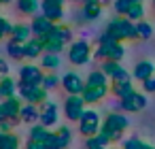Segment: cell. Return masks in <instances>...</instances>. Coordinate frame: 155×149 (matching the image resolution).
I'll return each instance as SVG.
<instances>
[{
	"mask_svg": "<svg viewBox=\"0 0 155 149\" xmlns=\"http://www.w3.org/2000/svg\"><path fill=\"white\" fill-rule=\"evenodd\" d=\"M106 34L113 39V41H132V39H138L136 36V24L130 22L127 17H115L113 22H108L106 26Z\"/></svg>",
	"mask_w": 155,
	"mask_h": 149,
	"instance_id": "cell-1",
	"label": "cell"
},
{
	"mask_svg": "<svg viewBox=\"0 0 155 149\" xmlns=\"http://www.w3.org/2000/svg\"><path fill=\"white\" fill-rule=\"evenodd\" d=\"M127 126H130V121H127V117H125L123 113H110V115H106V119L102 121L100 132L106 134L110 143H115V141H119V138L123 136V132L127 130Z\"/></svg>",
	"mask_w": 155,
	"mask_h": 149,
	"instance_id": "cell-2",
	"label": "cell"
},
{
	"mask_svg": "<svg viewBox=\"0 0 155 149\" xmlns=\"http://www.w3.org/2000/svg\"><path fill=\"white\" fill-rule=\"evenodd\" d=\"M125 56V49L119 41H113L106 32L100 36V45L96 49V58L98 60H113V62H121Z\"/></svg>",
	"mask_w": 155,
	"mask_h": 149,
	"instance_id": "cell-3",
	"label": "cell"
},
{
	"mask_svg": "<svg viewBox=\"0 0 155 149\" xmlns=\"http://www.w3.org/2000/svg\"><path fill=\"white\" fill-rule=\"evenodd\" d=\"M17 92L26 102H32V104H43L49 96V90H45L41 83H28V81H19Z\"/></svg>",
	"mask_w": 155,
	"mask_h": 149,
	"instance_id": "cell-4",
	"label": "cell"
},
{
	"mask_svg": "<svg viewBox=\"0 0 155 149\" xmlns=\"http://www.w3.org/2000/svg\"><path fill=\"white\" fill-rule=\"evenodd\" d=\"M100 115H98V111H94V109H85L83 111V115H81V119H79V130H81V134H85V136H94V134H98L100 132Z\"/></svg>",
	"mask_w": 155,
	"mask_h": 149,
	"instance_id": "cell-5",
	"label": "cell"
},
{
	"mask_svg": "<svg viewBox=\"0 0 155 149\" xmlns=\"http://www.w3.org/2000/svg\"><path fill=\"white\" fill-rule=\"evenodd\" d=\"M89 56H91V47H89V43H85V41H74V43H70L68 60H70L72 64L83 66V64L89 62Z\"/></svg>",
	"mask_w": 155,
	"mask_h": 149,
	"instance_id": "cell-6",
	"label": "cell"
},
{
	"mask_svg": "<svg viewBox=\"0 0 155 149\" xmlns=\"http://www.w3.org/2000/svg\"><path fill=\"white\" fill-rule=\"evenodd\" d=\"M70 141H72V132H70V128L62 126L60 130L49 132V136L45 138V147H47V149H66V147L70 145Z\"/></svg>",
	"mask_w": 155,
	"mask_h": 149,
	"instance_id": "cell-7",
	"label": "cell"
},
{
	"mask_svg": "<svg viewBox=\"0 0 155 149\" xmlns=\"http://www.w3.org/2000/svg\"><path fill=\"white\" fill-rule=\"evenodd\" d=\"M64 111H66V117L70 121H79L83 111H85V100L81 94H70L64 102Z\"/></svg>",
	"mask_w": 155,
	"mask_h": 149,
	"instance_id": "cell-8",
	"label": "cell"
},
{
	"mask_svg": "<svg viewBox=\"0 0 155 149\" xmlns=\"http://www.w3.org/2000/svg\"><path fill=\"white\" fill-rule=\"evenodd\" d=\"M121 109L123 111H127V113H136V111H142L144 107H147V96H142L140 92H130L125 98H121Z\"/></svg>",
	"mask_w": 155,
	"mask_h": 149,
	"instance_id": "cell-9",
	"label": "cell"
},
{
	"mask_svg": "<svg viewBox=\"0 0 155 149\" xmlns=\"http://www.w3.org/2000/svg\"><path fill=\"white\" fill-rule=\"evenodd\" d=\"M0 107H2V111H5V117L7 119H11V121H21L19 119V113H21V102H19V98L17 96H9V98H5L2 102H0Z\"/></svg>",
	"mask_w": 155,
	"mask_h": 149,
	"instance_id": "cell-10",
	"label": "cell"
},
{
	"mask_svg": "<svg viewBox=\"0 0 155 149\" xmlns=\"http://www.w3.org/2000/svg\"><path fill=\"white\" fill-rule=\"evenodd\" d=\"M60 83L64 85V90H66L68 94H81L83 87H85V81H83V77H81L79 73H66V75L60 79Z\"/></svg>",
	"mask_w": 155,
	"mask_h": 149,
	"instance_id": "cell-11",
	"label": "cell"
},
{
	"mask_svg": "<svg viewBox=\"0 0 155 149\" xmlns=\"http://www.w3.org/2000/svg\"><path fill=\"white\" fill-rule=\"evenodd\" d=\"M106 92H108V85H87L85 83L81 96H83L85 104H96V102H100L106 96Z\"/></svg>",
	"mask_w": 155,
	"mask_h": 149,
	"instance_id": "cell-12",
	"label": "cell"
},
{
	"mask_svg": "<svg viewBox=\"0 0 155 149\" xmlns=\"http://www.w3.org/2000/svg\"><path fill=\"white\" fill-rule=\"evenodd\" d=\"M41 41H43L45 51H49V53H60V51L64 49V45H66V41H64L55 30H51L47 36H41Z\"/></svg>",
	"mask_w": 155,
	"mask_h": 149,
	"instance_id": "cell-13",
	"label": "cell"
},
{
	"mask_svg": "<svg viewBox=\"0 0 155 149\" xmlns=\"http://www.w3.org/2000/svg\"><path fill=\"white\" fill-rule=\"evenodd\" d=\"M38 121L45 126V128H51L58 124V104L55 102H43V111H41V117Z\"/></svg>",
	"mask_w": 155,
	"mask_h": 149,
	"instance_id": "cell-14",
	"label": "cell"
},
{
	"mask_svg": "<svg viewBox=\"0 0 155 149\" xmlns=\"http://www.w3.org/2000/svg\"><path fill=\"white\" fill-rule=\"evenodd\" d=\"M41 11H43V15H45L47 19H51L53 24L60 22V19L64 17V9H62V5L53 2V0H43V2H41Z\"/></svg>",
	"mask_w": 155,
	"mask_h": 149,
	"instance_id": "cell-15",
	"label": "cell"
},
{
	"mask_svg": "<svg viewBox=\"0 0 155 149\" xmlns=\"http://www.w3.org/2000/svg\"><path fill=\"white\" fill-rule=\"evenodd\" d=\"M43 68L41 66H34V64H26L21 70H19V81H28V83H41L43 81Z\"/></svg>",
	"mask_w": 155,
	"mask_h": 149,
	"instance_id": "cell-16",
	"label": "cell"
},
{
	"mask_svg": "<svg viewBox=\"0 0 155 149\" xmlns=\"http://www.w3.org/2000/svg\"><path fill=\"white\" fill-rule=\"evenodd\" d=\"M53 26H55V24H53L51 19H47L45 15H36V17L32 19V26H30V28H32V32L41 39V36H47V34L53 30Z\"/></svg>",
	"mask_w": 155,
	"mask_h": 149,
	"instance_id": "cell-17",
	"label": "cell"
},
{
	"mask_svg": "<svg viewBox=\"0 0 155 149\" xmlns=\"http://www.w3.org/2000/svg\"><path fill=\"white\" fill-rule=\"evenodd\" d=\"M24 51H26V58H28V60L41 58V56H43V51H45V47H43V41H41L38 36H34V39H28V41L24 43Z\"/></svg>",
	"mask_w": 155,
	"mask_h": 149,
	"instance_id": "cell-18",
	"label": "cell"
},
{
	"mask_svg": "<svg viewBox=\"0 0 155 149\" xmlns=\"http://www.w3.org/2000/svg\"><path fill=\"white\" fill-rule=\"evenodd\" d=\"M153 75H155V64L151 60H142L134 66V79H138V81H144Z\"/></svg>",
	"mask_w": 155,
	"mask_h": 149,
	"instance_id": "cell-19",
	"label": "cell"
},
{
	"mask_svg": "<svg viewBox=\"0 0 155 149\" xmlns=\"http://www.w3.org/2000/svg\"><path fill=\"white\" fill-rule=\"evenodd\" d=\"M38 117H41V111H38L36 104H32V102L21 104V113H19V119H21V121L34 124V121H38Z\"/></svg>",
	"mask_w": 155,
	"mask_h": 149,
	"instance_id": "cell-20",
	"label": "cell"
},
{
	"mask_svg": "<svg viewBox=\"0 0 155 149\" xmlns=\"http://www.w3.org/2000/svg\"><path fill=\"white\" fill-rule=\"evenodd\" d=\"M108 145H110V141H108V136L102 134V132H98V134H94V136H87V141H85V147H87V149H106Z\"/></svg>",
	"mask_w": 155,
	"mask_h": 149,
	"instance_id": "cell-21",
	"label": "cell"
},
{
	"mask_svg": "<svg viewBox=\"0 0 155 149\" xmlns=\"http://www.w3.org/2000/svg\"><path fill=\"white\" fill-rule=\"evenodd\" d=\"M30 34H32V28H30V26L15 24V26L11 28V39L17 41V43H26V41L30 39Z\"/></svg>",
	"mask_w": 155,
	"mask_h": 149,
	"instance_id": "cell-22",
	"label": "cell"
},
{
	"mask_svg": "<svg viewBox=\"0 0 155 149\" xmlns=\"http://www.w3.org/2000/svg\"><path fill=\"white\" fill-rule=\"evenodd\" d=\"M15 90H17V83H15V79H11L9 75L0 79V98H9V96H15Z\"/></svg>",
	"mask_w": 155,
	"mask_h": 149,
	"instance_id": "cell-23",
	"label": "cell"
},
{
	"mask_svg": "<svg viewBox=\"0 0 155 149\" xmlns=\"http://www.w3.org/2000/svg\"><path fill=\"white\" fill-rule=\"evenodd\" d=\"M102 15V5L98 2V0H96V2H85L83 5V17L85 19H98Z\"/></svg>",
	"mask_w": 155,
	"mask_h": 149,
	"instance_id": "cell-24",
	"label": "cell"
},
{
	"mask_svg": "<svg viewBox=\"0 0 155 149\" xmlns=\"http://www.w3.org/2000/svg\"><path fill=\"white\" fill-rule=\"evenodd\" d=\"M60 64H62V62H60V53H49V51H45V53L41 56V68L55 70Z\"/></svg>",
	"mask_w": 155,
	"mask_h": 149,
	"instance_id": "cell-25",
	"label": "cell"
},
{
	"mask_svg": "<svg viewBox=\"0 0 155 149\" xmlns=\"http://www.w3.org/2000/svg\"><path fill=\"white\" fill-rule=\"evenodd\" d=\"M17 7L26 15H36L41 11V2H38V0H17Z\"/></svg>",
	"mask_w": 155,
	"mask_h": 149,
	"instance_id": "cell-26",
	"label": "cell"
},
{
	"mask_svg": "<svg viewBox=\"0 0 155 149\" xmlns=\"http://www.w3.org/2000/svg\"><path fill=\"white\" fill-rule=\"evenodd\" d=\"M130 92H134L132 81H113V94H115V96H119V100H121V98H125Z\"/></svg>",
	"mask_w": 155,
	"mask_h": 149,
	"instance_id": "cell-27",
	"label": "cell"
},
{
	"mask_svg": "<svg viewBox=\"0 0 155 149\" xmlns=\"http://www.w3.org/2000/svg\"><path fill=\"white\" fill-rule=\"evenodd\" d=\"M19 138L11 132H0V149H17Z\"/></svg>",
	"mask_w": 155,
	"mask_h": 149,
	"instance_id": "cell-28",
	"label": "cell"
},
{
	"mask_svg": "<svg viewBox=\"0 0 155 149\" xmlns=\"http://www.w3.org/2000/svg\"><path fill=\"white\" fill-rule=\"evenodd\" d=\"M125 17L130 19V22H140V19H144V5L142 2H134L130 9H127V13H125Z\"/></svg>",
	"mask_w": 155,
	"mask_h": 149,
	"instance_id": "cell-29",
	"label": "cell"
},
{
	"mask_svg": "<svg viewBox=\"0 0 155 149\" xmlns=\"http://www.w3.org/2000/svg\"><path fill=\"white\" fill-rule=\"evenodd\" d=\"M7 53L11 56V58H15V60H24L26 58V51H24V43H17V41H9L7 43Z\"/></svg>",
	"mask_w": 155,
	"mask_h": 149,
	"instance_id": "cell-30",
	"label": "cell"
},
{
	"mask_svg": "<svg viewBox=\"0 0 155 149\" xmlns=\"http://www.w3.org/2000/svg\"><path fill=\"white\" fill-rule=\"evenodd\" d=\"M136 36L142 39V41H149V39L153 36V26H151L149 22H144V19L136 22Z\"/></svg>",
	"mask_w": 155,
	"mask_h": 149,
	"instance_id": "cell-31",
	"label": "cell"
},
{
	"mask_svg": "<svg viewBox=\"0 0 155 149\" xmlns=\"http://www.w3.org/2000/svg\"><path fill=\"white\" fill-rule=\"evenodd\" d=\"M100 70H102V73H104L108 79H113V77H115V75L121 70V64H119V62H113V60H104Z\"/></svg>",
	"mask_w": 155,
	"mask_h": 149,
	"instance_id": "cell-32",
	"label": "cell"
},
{
	"mask_svg": "<svg viewBox=\"0 0 155 149\" xmlns=\"http://www.w3.org/2000/svg\"><path fill=\"white\" fill-rule=\"evenodd\" d=\"M85 83L87 85H108V77L102 70H94V73H89V77H87Z\"/></svg>",
	"mask_w": 155,
	"mask_h": 149,
	"instance_id": "cell-33",
	"label": "cell"
},
{
	"mask_svg": "<svg viewBox=\"0 0 155 149\" xmlns=\"http://www.w3.org/2000/svg\"><path fill=\"white\" fill-rule=\"evenodd\" d=\"M47 136H49V130H47L43 124L32 126V130H30V138H32V141H41V143H45Z\"/></svg>",
	"mask_w": 155,
	"mask_h": 149,
	"instance_id": "cell-34",
	"label": "cell"
},
{
	"mask_svg": "<svg viewBox=\"0 0 155 149\" xmlns=\"http://www.w3.org/2000/svg\"><path fill=\"white\" fill-rule=\"evenodd\" d=\"M58 83H60V77L53 75V73H47V75L43 77V81H41V85H43L45 90H53V87H58Z\"/></svg>",
	"mask_w": 155,
	"mask_h": 149,
	"instance_id": "cell-35",
	"label": "cell"
},
{
	"mask_svg": "<svg viewBox=\"0 0 155 149\" xmlns=\"http://www.w3.org/2000/svg\"><path fill=\"white\" fill-rule=\"evenodd\" d=\"M132 5H134L132 0H115V11H117V15H125Z\"/></svg>",
	"mask_w": 155,
	"mask_h": 149,
	"instance_id": "cell-36",
	"label": "cell"
},
{
	"mask_svg": "<svg viewBox=\"0 0 155 149\" xmlns=\"http://www.w3.org/2000/svg\"><path fill=\"white\" fill-rule=\"evenodd\" d=\"M53 30H55V32L66 41V43L72 39V32H70V28H68V26H60V24H55V26H53Z\"/></svg>",
	"mask_w": 155,
	"mask_h": 149,
	"instance_id": "cell-37",
	"label": "cell"
},
{
	"mask_svg": "<svg viewBox=\"0 0 155 149\" xmlns=\"http://www.w3.org/2000/svg\"><path fill=\"white\" fill-rule=\"evenodd\" d=\"M142 141L140 138H136V136H132V138H127L125 143H123V149H142Z\"/></svg>",
	"mask_w": 155,
	"mask_h": 149,
	"instance_id": "cell-38",
	"label": "cell"
},
{
	"mask_svg": "<svg viewBox=\"0 0 155 149\" xmlns=\"http://www.w3.org/2000/svg\"><path fill=\"white\" fill-rule=\"evenodd\" d=\"M11 28H13V24H9L5 17H0V39H5L7 34H11Z\"/></svg>",
	"mask_w": 155,
	"mask_h": 149,
	"instance_id": "cell-39",
	"label": "cell"
},
{
	"mask_svg": "<svg viewBox=\"0 0 155 149\" xmlns=\"http://www.w3.org/2000/svg\"><path fill=\"white\" fill-rule=\"evenodd\" d=\"M142 90H144V92H149V94H151V92H155V75L142 81Z\"/></svg>",
	"mask_w": 155,
	"mask_h": 149,
	"instance_id": "cell-40",
	"label": "cell"
},
{
	"mask_svg": "<svg viewBox=\"0 0 155 149\" xmlns=\"http://www.w3.org/2000/svg\"><path fill=\"white\" fill-rule=\"evenodd\" d=\"M113 81H132V77H130V73H127V70L121 66V70H119V73L113 77Z\"/></svg>",
	"mask_w": 155,
	"mask_h": 149,
	"instance_id": "cell-41",
	"label": "cell"
},
{
	"mask_svg": "<svg viewBox=\"0 0 155 149\" xmlns=\"http://www.w3.org/2000/svg\"><path fill=\"white\" fill-rule=\"evenodd\" d=\"M26 149H47V147H45V143H41V141H32V138H28Z\"/></svg>",
	"mask_w": 155,
	"mask_h": 149,
	"instance_id": "cell-42",
	"label": "cell"
},
{
	"mask_svg": "<svg viewBox=\"0 0 155 149\" xmlns=\"http://www.w3.org/2000/svg\"><path fill=\"white\" fill-rule=\"evenodd\" d=\"M13 124H15V121H11V119L0 121V132H9V130H13Z\"/></svg>",
	"mask_w": 155,
	"mask_h": 149,
	"instance_id": "cell-43",
	"label": "cell"
},
{
	"mask_svg": "<svg viewBox=\"0 0 155 149\" xmlns=\"http://www.w3.org/2000/svg\"><path fill=\"white\" fill-rule=\"evenodd\" d=\"M7 75H9V64H7L5 60H0V79L7 77Z\"/></svg>",
	"mask_w": 155,
	"mask_h": 149,
	"instance_id": "cell-44",
	"label": "cell"
},
{
	"mask_svg": "<svg viewBox=\"0 0 155 149\" xmlns=\"http://www.w3.org/2000/svg\"><path fill=\"white\" fill-rule=\"evenodd\" d=\"M7 117H5V111H2V107H0V121H5Z\"/></svg>",
	"mask_w": 155,
	"mask_h": 149,
	"instance_id": "cell-45",
	"label": "cell"
},
{
	"mask_svg": "<svg viewBox=\"0 0 155 149\" xmlns=\"http://www.w3.org/2000/svg\"><path fill=\"white\" fill-rule=\"evenodd\" d=\"M98 2H100V5L104 7V5H108V2H113V0H98Z\"/></svg>",
	"mask_w": 155,
	"mask_h": 149,
	"instance_id": "cell-46",
	"label": "cell"
},
{
	"mask_svg": "<svg viewBox=\"0 0 155 149\" xmlns=\"http://www.w3.org/2000/svg\"><path fill=\"white\" fill-rule=\"evenodd\" d=\"M142 149H155V147H153V145H149V143H144V145H142Z\"/></svg>",
	"mask_w": 155,
	"mask_h": 149,
	"instance_id": "cell-47",
	"label": "cell"
},
{
	"mask_svg": "<svg viewBox=\"0 0 155 149\" xmlns=\"http://www.w3.org/2000/svg\"><path fill=\"white\" fill-rule=\"evenodd\" d=\"M11 2V0H0V5H9Z\"/></svg>",
	"mask_w": 155,
	"mask_h": 149,
	"instance_id": "cell-48",
	"label": "cell"
},
{
	"mask_svg": "<svg viewBox=\"0 0 155 149\" xmlns=\"http://www.w3.org/2000/svg\"><path fill=\"white\" fill-rule=\"evenodd\" d=\"M53 2H58V5H64V2H66V0H53Z\"/></svg>",
	"mask_w": 155,
	"mask_h": 149,
	"instance_id": "cell-49",
	"label": "cell"
},
{
	"mask_svg": "<svg viewBox=\"0 0 155 149\" xmlns=\"http://www.w3.org/2000/svg\"><path fill=\"white\" fill-rule=\"evenodd\" d=\"M132 2H144V0H132Z\"/></svg>",
	"mask_w": 155,
	"mask_h": 149,
	"instance_id": "cell-50",
	"label": "cell"
},
{
	"mask_svg": "<svg viewBox=\"0 0 155 149\" xmlns=\"http://www.w3.org/2000/svg\"><path fill=\"white\" fill-rule=\"evenodd\" d=\"M153 5H155V0H153Z\"/></svg>",
	"mask_w": 155,
	"mask_h": 149,
	"instance_id": "cell-51",
	"label": "cell"
},
{
	"mask_svg": "<svg viewBox=\"0 0 155 149\" xmlns=\"http://www.w3.org/2000/svg\"><path fill=\"white\" fill-rule=\"evenodd\" d=\"M79 2H81V0H79Z\"/></svg>",
	"mask_w": 155,
	"mask_h": 149,
	"instance_id": "cell-52",
	"label": "cell"
}]
</instances>
